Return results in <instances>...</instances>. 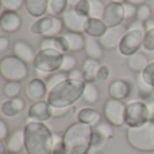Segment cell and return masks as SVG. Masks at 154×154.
I'll return each instance as SVG.
<instances>
[{
    "instance_id": "cell-49",
    "label": "cell",
    "mask_w": 154,
    "mask_h": 154,
    "mask_svg": "<svg viewBox=\"0 0 154 154\" xmlns=\"http://www.w3.org/2000/svg\"><path fill=\"white\" fill-rule=\"evenodd\" d=\"M10 46V41L9 38L6 36H1L0 37V51L4 52Z\"/></svg>"
},
{
    "instance_id": "cell-34",
    "label": "cell",
    "mask_w": 154,
    "mask_h": 154,
    "mask_svg": "<svg viewBox=\"0 0 154 154\" xmlns=\"http://www.w3.org/2000/svg\"><path fill=\"white\" fill-rule=\"evenodd\" d=\"M89 4H90L89 17L102 19L103 13L106 7L104 1L103 0H89Z\"/></svg>"
},
{
    "instance_id": "cell-11",
    "label": "cell",
    "mask_w": 154,
    "mask_h": 154,
    "mask_svg": "<svg viewBox=\"0 0 154 154\" xmlns=\"http://www.w3.org/2000/svg\"><path fill=\"white\" fill-rule=\"evenodd\" d=\"M27 117L32 122L44 123L52 117V106L44 99L35 101L30 106Z\"/></svg>"
},
{
    "instance_id": "cell-22",
    "label": "cell",
    "mask_w": 154,
    "mask_h": 154,
    "mask_svg": "<svg viewBox=\"0 0 154 154\" xmlns=\"http://www.w3.org/2000/svg\"><path fill=\"white\" fill-rule=\"evenodd\" d=\"M84 51L88 58L97 60H101L104 55V49L101 46L98 39L89 36L86 37Z\"/></svg>"
},
{
    "instance_id": "cell-50",
    "label": "cell",
    "mask_w": 154,
    "mask_h": 154,
    "mask_svg": "<svg viewBox=\"0 0 154 154\" xmlns=\"http://www.w3.org/2000/svg\"><path fill=\"white\" fill-rule=\"evenodd\" d=\"M147 106L150 112V120H154V101L147 103Z\"/></svg>"
},
{
    "instance_id": "cell-17",
    "label": "cell",
    "mask_w": 154,
    "mask_h": 154,
    "mask_svg": "<svg viewBox=\"0 0 154 154\" xmlns=\"http://www.w3.org/2000/svg\"><path fill=\"white\" fill-rule=\"evenodd\" d=\"M13 52L14 56L24 61L26 64H32L36 55L32 46L23 40H17L14 42Z\"/></svg>"
},
{
    "instance_id": "cell-48",
    "label": "cell",
    "mask_w": 154,
    "mask_h": 154,
    "mask_svg": "<svg viewBox=\"0 0 154 154\" xmlns=\"http://www.w3.org/2000/svg\"><path fill=\"white\" fill-rule=\"evenodd\" d=\"M69 79H77V80H84V76H83V72L81 69H75L73 70H71L70 72L68 73Z\"/></svg>"
},
{
    "instance_id": "cell-44",
    "label": "cell",
    "mask_w": 154,
    "mask_h": 154,
    "mask_svg": "<svg viewBox=\"0 0 154 154\" xmlns=\"http://www.w3.org/2000/svg\"><path fill=\"white\" fill-rule=\"evenodd\" d=\"M124 5V9H125V19H132L134 17L136 16V13H137V6L130 4L128 2L123 4Z\"/></svg>"
},
{
    "instance_id": "cell-20",
    "label": "cell",
    "mask_w": 154,
    "mask_h": 154,
    "mask_svg": "<svg viewBox=\"0 0 154 154\" xmlns=\"http://www.w3.org/2000/svg\"><path fill=\"white\" fill-rule=\"evenodd\" d=\"M101 114L92 107H83L78 113V121L95 127L101 122Z\"/></svg>"
},
{
    "instance_id": "cell-6",
    "label": "cell",
    "mask_w": 154,
    "mask_h": 154,
    "mask_svg": "<svg viewBox=\"0 0 154 154\" xmlns=\"http://www.w3.org/2000/svg\"><path fill=\"white\" fill-rule=\"evenodd\" d=\"M64 54L55 49L39 50L32 62L35 70L51 74L60 70Z\"/></svg>"
},
{
    "instance_id": "cell-13",
    "label": "cell",
    "mask_w": 154,
    "mask_h": 154,
    "mask_svg": "<svg viewBox=\"0 0 154 154\" xmlns=\"http://www.w3.org/2000/svg\"><path fill=\"white\" fill-rule=\"evenodd\" d=\"M64 28L67 29L68 32H84V26L88 17H84L79 15L73 7L68 8L60 16Z\"/></svg>"
},
{
    "instance_id": "cell-37",
    "label": "cell",
    "mask_w": 154,
    "mask_h": 154,
    "mask_svg": "<svg viewBox=\"0 0 154 154\" xmlns=\"http://www.w3.org/2000/svg\"><path fill=\"white\" fill-rule=\"evenodd\" d=\"M143 48L148 51H154V27L145 31L143 40Z\"/></svg>"
},
{
    "instance_id": "cell-5",
    "label": "cell",
    "mask_w": 154,
    "mask_h": 154,
    "mask_svg": "<svg viewBox=\"0 0 154 154\" xmlns=\"http://www.w3.org/2000/svg\"><path fill=\"white\" fill-rule=\"evenodd\" d=\"M28 74V64L14 54L6 55L0 60V75L5 81L22 82Z\"/></svg>"
},
{
    "instance_id": "cell-39",
    "label": "cell",
    "mask_w": 154,
    "mask_h": 154,
    "mask_svg": "<svg viewBox=\"0 0 154 154\" xmlns=\"http://www.w3.org/2000/svg\"><path fill=\"white\" fill-rule=\"evenodd\" d=\"M64 28V24L63 22L61 20L60 17H54V23H53V26L51 29V31L43 37H57L60 34V32H62V29Z\"/></svg>"
},
{
    "instance_id": "cell-27",
    "label": "cell",
    "mask_w": 154,
    "mask_h": 154,
    "mask_svg": "<svg viewBox=\"0 0 154 154\" xmlns=\"http://www.w3.org/2000/svg\"><path fill=\"white\" fill-rule=\"evenodd\" d=\"M68 0H48L47 14L51 16L60 17L68 9Z\"/></svg>"
},
{
    "instance_id": "cell-41",
    "label": "cell",
    "mask_w": 154,
    "mask_h": 154,
    "mask_svg": "<svg viewBox=\"0 0 154 154\" xmlns=\"http://www.w3.org/2000/svg\"><path fill=\"white\" fill-rule=\"evenodd\" d=\"M141 75L145 82L154 88V61L148 64V66L144 69Z\"/></svg>"
},
{
    "instance_id": "cell-24",
    "label": "cell",
    "mask_w": 154,
    "mask_h": 154,
    "mask_svg": "<svg viewBox=\"0 0 154 154\" xmlns=\"http://www.w3.org/2000/svg\"><path fill=\"white\" fill-rule=\"evenodd\" d=\"M27 13L35 18L42 17L48 9V0H24Z\"/></svg>"
},
{
    "instance_id": "cell-28",
    "label": "cell",
    "mask_w": 154,
    "mask_h": 154,
    "mask_svg": "<svg viewBox=\"0 0 154 154\" xmlns=\"http://www.w3.org/2000/svg\"><path fill=\"white\" fill-rule=\"evenodd\" d=\"M0 111L1 114L6 117H14L16 116L20 112H22L20 106H18L16 100L14 98L13 99H6L1 103L0 106Z\"/></svg>"
},
{
    "instance_id": "cell-33",
    "label": "cell",
    "mask_w": 154,
    "mask_h": 154,
    "mask_svg": "<svg viewBox=\"0 0 154 154\" xmlns=\"http://www.w3.org/2000/svg\"><path fill=\"white\" fill-rule=\"evenodd\" d=\"M113 125H110L106 121H101L97 125L94 127V130L99 134L106 141L112 139L114 137V130H113Z\"/></svg>"
},
{
    "instance_id": "cell-52",
    "label": "cell",
    "mask_w": 154,
    "mask_h": 154,
    "mask_svg": "<svg viewBox=\"0 0 154 154\" xmlns=\"http://www.w3.org/2000/svg\"><path fill=\"white\" fill-rule=\"evenodd\" d=\"M7 148H6V144L5 142L0 141V154H7Z\"/></svg>"
},
{
    "instance_id": "cell-47",
    "label": "cell",
    "mask_w": 154,
    "mask_h": 154,
    "mask_svg": "<svg viewBox=\"0 0 154 154\" xmlns=\"http://www.w3.org/2000/svg\"><path fill=\"white\" fill-rule=\"evenodd\" d=\"M9 128L4 119H0V141H6L9 137Z\"/></svg>"
},
{
    "instance_id": "cell-8",
    "label": "cell",
    "mask_w": 154,
    "mask_h": 154,
    "mask_svg": "<svg viewBox=\"0 0 154 154\" xmlns=\"http://www.w3.org/2000/svg\"><path fill=\"white\" fill-rule=\"evenodd\" d=\"M126 104L122 100L108 98L103 106V116L106 122L115 127L125 125V114Z\"/></svg>"
},
{
    "instance_id": "cell-23",
    "label": "cell",
    "mask_w": 154,
    "mask_h": 154,
    "mask_svg": "<svg viewBox=\"0 0 154 154\" xmlns=\"http://www.w3.org/2000/svg\"><path fill=\"white\" fill-rule=\"evenodd\" d=\"M99 60L87 58L82 63V72L84 76V81L86 83L96 82V76L100 68Z\"/></svg>"
},
{
    "instance_id": "cell-30",
    "label": "cell",
    "mask_w": 154,
    "mask_h": 154,
    "mask_svg": "<svg viewBox=\"0 0 154 154\" xmlns=\"http://www.w3.org/2000/svg\"><path fill=\"white\" fill-rule=\"evenodd\" d=\"M23 86L18 81H6L3 87V94L8 99H13L20 97Z\"/></svg>"
},
{
    "instance_id": "cell-43",
    "label": "cell",
    "mask_w": 154,
    "mask_h": 154,
    "mask_svg": "<svg viewBox=\"0 0 154 154\" xmlns=\"http://www.w3.org/2000/svg\"><path fill=\"white\" fill-rule=\"evenodd\" d=\"M110 76V69L107 66L103 65L100 66L97 76H96V82L97 83H105Z\"/></svg>"
},
{
    "instance_id": "cell-29",
    "label": "cell",
    "mask_w": 154,
    "mask_h": 154,
    "mask_svg": "<svg viewBox=\"0 0 154 154\" xmlns=\"http://www.w3.org/2000/svg\"><path fill=\"white\" fill-rule=\"evenodd\" d=\"M82 98L88 104H97L100 98V92L98 88L94 83H86Z\"/></svg>"
},
{
    "instance_id": "cell-4",
    "label": "cell",
    "mask_w": 154,
    "mask_h": 154,
    "mask_svg": "<svg viewBox=\"0 0 154 154\" xmlns=\"http://www.w3.org/2000/svg\"><path fill=\"white\" fill-rule=\"evenodd\" d=\"M126 141L130 147L141 152H154V120L138 127L126 129Z\"/></svg>"
},
{
    "instance_id": "cell-3",
    "label": "cell",
    "mask_w": 154,
    "mask_h": 154,
    "mask_svg": "<svg viewBox=\"0 0 154 154\" xmlns=\"http://www.w3.org/2000/svg\"><path fill=\"white\" fill-rule=\"evenodd\" d=\"M85 87L84 80L67 79L48 92L47 101L52 107H70L82 97Z\"/></svg>"
},
{
    "instance_id": "cell-19",
    "label": "cell",
    "mask_w": 154,
    "mask_h": 154,
    "mask_svg": "<svg viewBox=\"0 0 154 154\" xmlns=\"http://www.w3.org/2000/svg\"><path fill=\"white\" fill-rule=\"evenodd\" d=\"M106 29L107 26L102 19L88 17L85 23L84 33L87 34V36L98 39L105 33Z\"/></svg>"
},
{
    "instance_id": "cell-45",
    "label": "cell",
    "mask_w": 154,
    "mask_h": 154,
    "mask_svg": "<svg viewBox=\"0 0 154 154\" xmlns=\"http://www.w3.org/2000/svg\"><path fill=\"white\" fill-rule=\"evenodd\" d=\"M70 112V107H52V117L61 118L68 116Z\"/></svg>"
},
{
    "instance_id": "cell-35",
    "label": "cell",
    "mask_w": 154,
    "mask_h": 154,
    "mask_svg": "<svg viewBox=\"0 0 154 154\" xmlns=\"http://www.w3.org/2000/svg\"><path fill=\"white\" fill-rule=\"evenodd\" d=\"M152 9L148 4H144L137 6V13L135 16L136 20L144 23L150 19H152Z\"/></svg>"
},
{
    "instance_id": "cell-26",
    "label": "cell",
    "mask_w": 154,
    "mask_h": 154,
    "mask_svg": "<svg viewBox=\"0 0 154 154\" xmlns=\"http://www.w3.org/2000/svg\"><path fill=\"white\" fill-rule=\"evenodd\" d=\"M63 36L66 38L69 43V51L78 52L84 50L86 37L83 35V33L67 32L63 34Z\"/></svg>"
},
{
    "instance_id": "cell-42",
    "label": "cell",
    "mask_w": 154,
    "mask_h": 154,
    "mask_svg": "<svg viewBox=\"0 0 154 154\" xmlns=\"http://www.w3.org/2000/svg\"><path fill=\"white\" fill-rule=\"evenodd\" d=\"M54 49L65 54L69 51V43L63 35H59L54 37Z\"/></svg>"
},
{
    "instance_id": "cell-16",
    "label": "cell",
    "mask_w": 154,
    "mask_h": 154,
    "mask_svg": "<svg viewBox=\"0 0 154 154\" xmlns=\"http://www.w3.org/2000/svg\"><path fill=\"white\" fill-rule=\"evenodd\" d=\"M25 92L27 97L32 101H38L44 98L48 91L47 85L44 79L40 78L32 79L25 87Z\"/></svg>"
},
{
    "instance_id": "cell-46",
    "label": "cell",
    "mask_w": 154,
    "mask_h": 154,
    "mask_svg": "<svg viewBox=\"0 0 154 154\" xmlns=\"http://www.w3.org/2000/svg\"><path fill=\"white\" fill-rule=\"evenodd\" d=\"M40 50L45 49H54V37H42L39 44Z\"/></svg>"
},
{
    "instance_id": "cell-25",
    "label": "cell",
    "mask_w": 154,
    "mask_h": 154,
    "mask_svg": "<svg viewBox=\"0 0 154 154\" xmlns=\"http://www.w3.org/2000/svg\"><path fill=\"white\" fill-rule=\"evenodd\" d=\"M149 63L148 57L142 52H137L127 59V67L130 70L135 72L136 74L142 73Z\"/></svg>"
},
{
    "instance_id": "cell-14",
    "label": "cell",
    "mask_w": 154,
    "mask_h": 154,
    "mask_svg": "<svg viewBox=\"0 0 154 154\" xmlns=\"http://www.w3.org/2000/svg\"><path fill=\"white\" fill-rule=\"evenodd\" d=\"M23 20L20 14L14 11L5 10L0 17V28L6 33H15L22 27Z\"/></svg>"
},
{
    "instance_id": "cell-36",
    "label": "cell",
    "mask_w": 154,
    "mask_h": 154,
    "mask_svg": "<svg viewBox=\"0 0 154 154\" xmlns=\"http://www.w3.org/2000/svg\"><path fill=\"white\" fill-rule=\"evenodd\" d=\"M77 64H78L77 59L73 55H71V54H64L63 60H62L60 70L63 71V72H66V73H69V72H70L71 70H73V69H75L77 68Z\"/></svg>"
},
{
    "instance_id": "cell-7",
    "label": "cell",
    "mask_w": 154,
    "mask_h": 154,
    "mask_svg": "<svg viewBox=\"0 0 154 154\" xmlns=\"http://www.w3.org/2000/svg\"><path fill=\"white\" fill-rule=\"evenodd\" d=\"M150 120L147 104L143 101H132L126 105L125 125L127 127H138Z\"/></svg>"
},
{
    "instance_id": "cell-55",
    "label": "cell",
    "mask_w": 154,
    "mask_h": 154,
    "mask_svg": "<svg viewBox=\"0 0 154 154\" xmlns=\"http://www.w3.org/2000/svg\"><path fill=\"white\" fill-rule=\"evenodd\" d=\"M153 20H154V13H153Z\"/></svg>"
},
{
    "instance_id": "cell-31",
    "label": "cell",
    "mask_w": 154,
    "mask_h": 154,
    "mask_svg": "<svg viewBox=\"0 0 154 154\" xmlns=\"http://www.w3.org/2000/svg\"><path fill=\"white\" fill-rule=\"evenodd\" d=\"M136 87H137L138 95L143 99H148L153 94L154 88L143 80L141 73L137 74V77H136Z\"/></svg>"
},
{
    "instance_id": "cell-10",
    "label": "cell",
    "mask_w": 154,
    "mask_h": 154,
    "mask_svg": "<svg viewBox=\"0 0 154 154\" xmlns=\"http://www.w3.org/2000/svg\"><path fill=\"white\" fill-rule=\"evenodd\" d=\"M126 32L127 27L123 24L107 27L105 33L98 38V41L104 50L113 51L118 48V45Z\"/></svg>"
},
{
    "instance_id": "cell-53",
    "label": "cell",
    "mask_w": 154,
    "mask_h": 154,
    "mask_svg": "<svg viewBox=\"0 0 154 154\" xmlns=\"http://www.w3.org/2000/svg\"><path fill=\"white\" fill-rule=\"evenodd\" d=\"M79 1V0H68V3H69V5H70L71 7H74L78 4Z\"/></svg>"
},
{
    "instance_id": "cell-18",
    "label": "cell",
    "mask_w": 154,
    "mask_h": 154,
    "mask_svg": "<svg viewBox=\"0 0 154 154\" xmlns=\"http://www.w3.org/2000/svg\"><path fill=\"white\" fill-rule=\"evenodd\" d=\"M7 152L10 154H20L24 150V132L23 128L14 130L5 141Z\"/></svg>"
},
{
    "instance_id": "cell-40",
    "label": "cell",
    "mask_w": 154,
    "mask_h": 154,
    "mask_svg": "<svg viewBox=\"0 0 154 154\" xmlns=\"http://www.w3.org/2000/svg\"><path fill=\"white\" fill-rule=\"evenodd\" d=\"M1 4L5 10L17 12L24 5V0H1Z\"/></svg>"
},
{
    "instance_id": "cell-15",
    "label": "cell",
    "mask_w": 154,
    "mask_h": 154,
    "mask_svg": "<svg viewBox=\"0 0 154 154\" xmlns=\"http://www.w3.org/2000/svg\"><path fill=\"white\" fill-rule=\"evenodd\" d=\"M133 87L131 83L125 79H117L113 80L108 86V95L110 98L117 100H125L131 96Z\"/></svg>"
},
{
    "instance_id": "cell-12",
    "label": "cell",
    "mask_w": 154,
    "mask_h": 154,
    "mask_svg": "<svg viewBox=\"0 0 154 154\" xmlns=\"http://www.w3.org/2000/svg\"><path fill=\"white\" fill-rule=\"evenodd\" d=\"M125 19V16L123 4L109 2L106 5L102 20L107 27L120 25L123 23Z\"/></svg>"
},
{
    "instance_id": "cell-21",
    "label": "cell",
    "mask_w": 154,
    "mask_h": 154,
    "mask_svg": "<svg viewBox=\"0 0 154 154\" xmlns=\"http://www.w3.org/2000/svg\"><path fill=\"white\" fill-rule=\"evenodd\" d=\"M54 23V16L46 15L41 18H38L34 21L31 25V32L36 35H42V37L45 36L52 28Z\"/></svg>"
},
{
    "instance_id": "cell-9",
    "label": "cell",
    "mask_w": 154,
    "mask_h": 154,
    "mask_svg": "<svg viewBox=\"0 0 154 154\" xmlns=\"http://www.w3.org/2000/svg\"><path fill=\"white\" fill-rule=\"evenodd\" d=\"M144 32V31L140 29L127 30L118 45V51L125 57H130L137 53L143 46Z\"/></svg>"
},
{
    "instance_id": "cell-54",
    "label": "cell",
    "mask_w": 154,
    "mask_h": 154,
    "mask_svg": "<svg viewBox=\"0 0 154 154\" xmlns=\"http://www.w3.org/2000/svg\"><path fill=\"white\" fill-rule=\"evenodd\" d=\"M110 2L118 3V4H125V3L127 2V0H110Z\"/></svg>"
},
{
    "instance_id": "cell-38",
    "label": "cell",
    "mask_w": 154,
    "mask_h": 154,
    "mask_svg": "<svg viewBox=\"0 0 154 154\" xmlns=\"http://www.w3.org/2000/svg\"><path fill=\"white\" fill-rule=\"evenodd\" d=\"M73 8L79 15L88 18L89 17V12H90L89 0H79Z\"/></svg>"
},
{
    "instance_id": "cell-32",
    "label": "cell",
    "mask_w": 154,
    "mask_h": 154,
    "mask_svg": "<svg viewBox=\"0 0 154 154\" xmlns=\"http://www.w3.org/2000/svg\"><path fill=\"white\" fill-rule=\"evenodd\" d=\"M67 79H69V76H68V73H66V72L58 70L56 72L51 73L45 80L48 91L51 90L54 87H56L62 81L66 80Z\"/></svg>"
},
{
    "instance_id": "cell-51",
    "label": "cell",
    "mask_w": 154,
    "mask_h": 154,
    "mask_svg": "<svg viewBox=\"0 0 154 154\" xmlns=\"http://www.w3.org/2000/svg\"><path fill=\"white\" fill-rule=\"evenodd\" d=\"M147 1H148V0H127L128 3L133 4V5H136V6H139V5L147 4Z\"/></svg>"
},
{
    "instance_id": "cell-1",
    "label": "cell",
    "mask_w": 154,
    "mask_h": 154,
    "mask_svg": "<svg viewBox=\"0 0 154 154\" xmlns=\"http://www.w3.org/2000/svg\"><path fill=\"white\" fill-rule=\"evenodd\" d=\"M23 132L26 153L52 154L54 134L44 123L29 121L23 127Z\"/></svg>"
},
{
    "instance_id": "cell-2",
    "label": "cell",
    "mask_w": 154,
    "mask_h": 154,
    "mask_svg": "<svg viewBox=\"0 0 154 154\" xmlns=\"http://www.w3.org/2000/svg\"><path fill=\"white\" fill-rule=\"evenodd\" d=\"M93 134L94 128L90 125L79 121L70 125L62 135L67 154L90 153Z\"/></svg>"
}]
</instances>
